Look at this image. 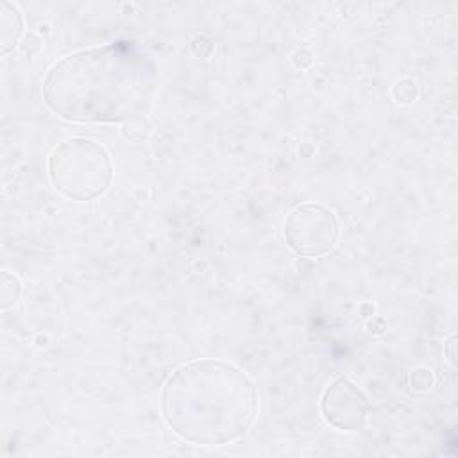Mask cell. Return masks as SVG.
<instances>
[{
	"instance_id": "2",
	"label": "cell",
	"mask_w": 458,
	"mask_h": 458,
	"mask_svg": "<svg viewBox=\"0 0 458 458\" xmlns=\"http://www.w3.org/2000/svg\"><path fill=\"white\" fill-rule=\"evenodd\" d=\"M256 388L238 367L220 360L191 361L166 381L161 408L184 440L222 445L243 435L256 415Z\"/></svg>"
},
{
	"instance_id": "6",
	"label": "cell",
	"mask_w": 458,
	"mask_h": 458,
	"mask_svg": "<svg viewBox=\"0 0 458 458\" xmlns=\"http://www.w3.org/2000/svg\"><path fill=\"white\" fill-rule=\"evenodd\" d=\"M23 32V20L18 7L11 2L0 5V47L2 54H7L20 39Z\"/></svg>"
},
{
	"instance_id": "1",
	"label": "cell",
	"mask_w": 458,
	"mask_h": 458,
	"mask_svg": "<svg viewBox=\"0 0 458 458\" xmlns=\"http://www.w3.org/2000/svg\"><path fill=\"white\" fill-rule=\"evenodd\" d=\"M156 64L134 41L66 55L43 84L50 111L72 122H127L141 116L156 86Z\"/></svg>"
},
{
	"instance_id": "4",
	"label": "cell",
	"mask_w": 458,
	"mask_h": 458,
	"mask_svg": "<svg viewBox=\"0 0 458 458\" xmlns=\"http://www.w3.org/2000/svg\"><path fill=\"white\" fill-rule=\"evenodd\" d=\"M284 238L301 256H324L338 240V222L320 204L297 206L284 222Z\"/></svg>"
},
{
	"instance_id": "5",
	"label": "cell",
	"mask_w": 458,
	"mask_h": 458,
	"mask_svg": "<svg viewBox=\"0 0 458 458\" xmlns=\"http://www.w3.org/2000/svg\"><path fill=\"white\" fill-rule=\"evenodd\" d=\"M322 411L335 428L358 431L367 417V401L354 383L340 377L324 392Z\"/></svg>"
},
{
	"instance_id": "7",
	"label": "cell",
	"mask_w": 458,
	"mask_h": 458,
	"mask_svg": "<svg viewBox=\"0 0 458 458\" xmlns=\"http://www.w3.org/2000/svg\"><path fill=\"white\" fill-rule=\"evenodd\" d=\"M20 283L14 276H11L9 272H4L2 274V286H0V304H2V310H7L9 306H14L18 302V297H20Z\"/></svg>"
},
{
	"instance_id": "3",
	"label": "cell",
	"mask_w": 458,
	"mask_h": 458,
	"mask_svg": "<svg viewBox=\"0 0 458 458\" xmlns=\"http://www.w3.org/2000/svg\"><path fill=\"white\" fill-rule=\"evenodd\" d=\"M48 170L54 186L73 200H91L102 195L113 177L107 150L88 138L63 141L52 152Z\"/></svg>"
}]
</instances>
